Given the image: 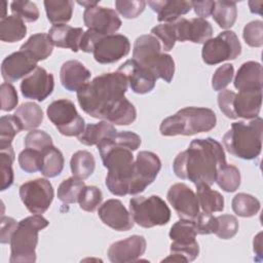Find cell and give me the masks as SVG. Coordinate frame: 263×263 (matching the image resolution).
<instances>
[{"instance_id":"8992f818","label":"cell","mask_w":263,"mask_h":263,"mask_svg":"<svg viewBox=\"0 0 263 263\" xmlns=\"http://www.w3.org/2000/svg\"><path fill=\"white\" fill-rule=\"evenodd\" d=\"M133 59L146 68L153 76L161 78L170 83L175 74V62L173 58L161 52L159 40L152 34L139 36L134 44Z\"/></svg>"},{"instance_id":"6f0895ef","label":"cell","mask_w":263,"mask_h":263,"mask_svg":"<svg viewBox=\"0 0 263 263\" xmlns=\"http://www.w3.org/2000/svg\"><path fill=\"white\" fill-rule=\"evenodd\" d=\"M262 5L263 1H249V7L250 11L252 13H257V14H262Z\"/></svg>"},{"instance_id":"ffe728a7","label":"cell","mask_w":263,"mask_h":263,"mask_svg":"<svg viewBox=\"0 0 263 263\" xmlns=\"http://www.w3.org/2000/svg\"><path fill=\"white\" fill-rule=\"evenodd\" d=\"M102 222L116 231H127L134 226V219L123 203L118 199L106 200L98 210Z\"/></svg>"},{"instance_id":"ac0fdd59","label":"cell","mask_w":263,"mask_h":263,"mask_svg":"<svg viewBox=\"0 0 263 263\" xmlns=\"http://www.w3.org/2000/svg\"><path fill=\"white\" fill-rule=\"evenodd\" d=\"M174 25L177 41L180 42L191 41L193 43H204L213 34L211 23L200 17L191 20L180 17L174 22Z\"/></svg>"},{"instance_id":"d6986e66","label":"cell","mask_w":263,"mask_h":263,"mask_svg":"<svg viewBox=\"0 0 263 263\" xmlns=\"http://www.w3.org/2000/svg\"><path fill=\"white\" fill-rule=\"evenodd\" d=\"M147 242L142 235H132L113 242L108 249V258L113 263L135 262L145 253Z\"/></svg>"},{"instance_id":"bcb514c9","label":"cell","mask_w":263,"mask_h":263,"mask_svg":"<svg viewBox=\"0 0 263 263\" xmlns=\"http://www.w3.org/2000/svg\"><path fill=\"white\" fill-rule=\"evenodd\" d=\"M217 218V230L215 234L222 239L232 238L238 231V221L232 215H221Z\"/></svg>"},{"instance_id":"d590c367","label":"cell","mask_w":263,"mask_h":263,"mask_svg":"<svg viewBox=\"0 0 263 263\" xmlns=\"http://www.w3.org/2000/svg\"><path fill=\"white\" fill-rule=\"evenodd\" d=\"M212 15L220 28H231L234 25L237 17L236 2L225 0L215 1Z\"/></svg>"},{"instance_id":"f35d334b","label":"cell","mask_w":263,"mask_h":263,"mask_svg":"<svg viewBox=\"0 0 263 263\" xmlns=\"http://www.w3.org/2000/svg\"><path fill=\"white\" fill-rule=\"evenodd\" d=\"M84 186L83 180L70 177L59 185L58 198L64 203H75L78 201V196Z\"/></svg>"},{"instance_id":"7bdbcfd3","label":"cell","mask_w":263,"mask_h":263,"mask_svg":"<svg viewBox=\"0 0 263 263\" xmlns=\"http://www.w3.org/2000/svg\"><path fill=\"white\" fill-rule=\"evenodd\" d=\"M10 10L13 15L18 16L24 22L33 23L39 18V10L35 3L31 1H12L10 3Z\"/></svg>"},{"instance_id":"52a82bcc","label":"cell","mask_w":263,"mask_h":263,"mask_svg":"<svg viewBox=\"0 0 263 263\" xmlns=\"http://www.w3.org/2000/svg\"><path fill=\"white\" fill-rule=\"evenodd\" d=\"M49 222L41 215H32L17 223L10 239V263H33L36 261L38 232Z\"/></svg>"},{"instance_id":"603a6c76","label":"cell","mask_w":263,"mask_h":263,"mask_svg":"<svg viewBox=\"0 0 263 263\" xmlns=\"http://www.w3.org/2000/svg\"><path fill=\"white\" fill-rule=\"evenodd\" d=\"M90 75V71L76 60L65 62L60 71L61 83L69 91H79L87 83Z\"/></svg>"},{"instance_id":"484cf974","label":"cell","mask_w":263,"mask_h":263,"mask_svg":"<svg viewBox=\"0 0 263 263\" xmlns=\"http://www.w3.org/2000/svg\"><path fill=\"white\" fill-rule=\"evenodd\" d=\"M148 5L157 13V21L173 23L181 15L188 13L192 8V1L178 0H155L148 1Z\"/></svg>"},{"instance_id":"6da1fadb","label":"cell","mask_w":263,"mask_h":263,"mask_svg":"<svg viewBox=\"0 0 263 263\" xmlns=\"http://www.w3.org/2000/svg\"><path fill=\"white\" fill-rule=\"evenodd\" d=\"M127 83L126 76L119 71L101 74L77 91L79 106L93 118L128 125L136 120L137 111L124 97Z\"/></svg>"},{"instance_id":"8d00e7d4","label":"cell","mask_w":263,"mask_h":263,"mask_svg":"<svg viewBox=\"0 0 263 263\" xmlns=\"http://www.w3.org/2000/svg\"><path fill=\"white\" fill-rule=\"evenodd\" d=\"M233 212L243 218L255 216L260 211V201L251 194L238 193L236 194L231 202Z\"/></svg>"},{"instance_id":"4fadbf2b","label":"cell","mask_w":263,"mask_h":263,"mask_svg":"<svg viewBox=\"0 0 263 263\" xmlns=\"http://www.w3.org/2000/svg\"><path fill=\"white\" fill-rule=\"evenodd\" d=\"M160 168L161 161L155 153L140 151L135 160L128 194L136 195L143 192L156 179Z\"/></svg>"},{"instance_id":"9c48e42d","label":"cell","mask_w":263,"mask_h":263,"mask_svg":"<svg viewBox=\"0 0 263 263\" xmlns=\"http://www.w3.org/2000/svg\"><path fill=\"white\" fill-rule=\"evenodd\" d=\"M129 213L134 222L144 228L165 225L171 219L170 208L164 200L157 195L130 198Z\"/></svg>"},{"instance_id":"83f0119b","label":"cell","mask_w":263,"mask_h":263,"mask_svg":"<svg viewBox=\"0 0 263 263\" xmlns=\"http://www.w3.org/2000/svg\"><path fill=\"white\" fill-rule=\"evenodd\" d=\"M116 133V128L111 123L103 120L98 123L87 124L84 130L78 136V140L86 146H98L100 143L112 139Z\"/></svg>"},{"instance_id":"5b68a950","label":"cell","mask_w":263,"mask_h":263,"mask_svg":"<svg viewBox=\"0 0 263 263\" xmlns=\"http://www.w3.org/2000/svg\"><path fill=\"white\" fill-rule=\"evenodd\" d=\"M263 119L256 117L249 123L233 122L231 128L224 135L223 144L226 150L241 159L257 158L262 148Z\"/></svg>"},{"instance_id":"ee69618b","label":"cell","mask_w":263,"mask_h":263,"mask_svg":"<svg viewBox=\"0 0 263 263\" xmlns=\"http://www.w3.org/2000/svg\"><path fill=\"white\" fill-rule=\"evenodd\" d=\"M151 33L157 39H160L162 41V48L165 51L172 50L173 47L175 46L177 37L174 22L157 25L151 29Z\"/></svg>"},{"instance_id":"60d3db41","label":"cell","mask_w":263,"mask_h":263,"mask_svg":"<svg viewBox=\"0 0 263 263\" xmlns=\"http://www.w3.org/2000/svg\"><path fill=\"white\" fill-rule=\"evenodd\" d=\"M0 172H1V191L8 189L13 183L12 163L14 152L12 146L0 149Z\"/></svg>"},{"instance_id":"7c38bea8","label":"cell","mask_w":263,"mask_h":263,"mask_svg":"<svg viewBox=\"0 0 263 263\" xmlns=\"http://www.w3.org/2000/svg\"><path fill=\"white\" fill-rule=\"evenodd\" d=\"M18 194L27 210L35 215L45 213L50 206L54 196L51 183L43 178L22 184Z\"/></svg>"},{"instance_id":"e575fe53","label":"cell","mask_w":263,"mask_h":263,"mask_svg":"<svg viewBox=\"0 0 263 263\" xmlns=\"http://www.w3.org/2000/svg\"><path fill=\"white\" fill-rule=\"evenodd\" d=\"M70 167L73 177L85 180L95 171L96 160L93 155L85 150H79L75 152L70 160Z\"/></svg>"},{"instance_id":"11a10c76","label":"cell","mask_w":263,"mask_h":263,"mask_svg":"<svg viewBox=\"0 0 263 263\" xmlns=\"http://www.w3.org/2000/svg\"><path fill=\"white\" fill-rule=\"evenodd\" d=\"M17 223L11 217H1L0 221V241L1 243H8L10 242L11 236L17 226Z\"/></svg>"},{"instance_id":"836d02e7","label":"cell","mask_w":263,"mask_h":263,"mask_svg":"<svg viewBox=\"0 0 263 263\" xmlns=\"http://www.w3.org/2000/svg\"><path fill=\"white\" fill-rule=\"evenodd\" d=\"M73 5V1L70 0L44 1V7L48 21L53 25H63L68 23L72 17Z\"/></svg>"},{"instance_id":"680465c9","label":"cell","mask_w":263,"mask_h":263,"mask_svg":"<svg viewBox=\"0 0 263 263\" xmlns=\"http://www.w3.org/2000/svg\"><path fill=\"white\" fill-rule=\"evenodd\" d=\"M261 235H262V232H259L256 237L254 238V252L259 256L261 257L262 256V240H261Z\"/></svg>"},{"instance_id":"d4e9b609","label":"cell","mask_w":263,"mask_h":263,"mask_svg":"<svg viewBox=\"0 0 263 263\" xmlns=\"http://www.w3.org/2000/svg\"><path fill=\"white\" fill-rule=\"evenodd\" d=\"M83 34L84 31L81 28H73L66 24L53 25L48 31V36L54 46L70 48L74 52L80 50Z\"/></svg>"},{"instance_id":"e0dca14e","label":"cell","mask_w":263,"mask_h":263,"mask_svg":"<svg viewBox=\"0 0 263 263\" xmlns=\"http://www.w3.org/2000/svg\"><path fill=\"white\" fill-rule=\"evenodd\" d=\"M53 87L54 80L52 74L48 73L42 67H37L21 82L22 95L27 99L36 100L38 102H42L49 97Z\"/></svg>"},{"instance_id":"44dd1931","label":"cell","mask_w":263,"mask_h":263,"mask_svg":"<svg viewBox=\"0 0 263 263\" xmlns=\"http://www.w3.org/2000/svg\"><path fill=\"white\" fill-rule=\"evenodd\" d=\"M37 68V62L27 52L18 50L7 55L1 64L2 78L7 82H14L25 78Z\"/></svg>"},{"instance_id":"4316f807","label":"cell","mask_w":263,"mask_h":263,"mask_svg":"<svg viewBox=\"0 0 263 263\" xmlns=\"http://www.w3.org/2000/svg\"><path fill=\"white\" fill-rule=\"evenodd\" d=\"M234 87L239 91L262 90V66L258 62L243 63L234 78Z\"/></svg>"},{"instance_id":"5bb4252c","label":"cell","mask_w":263,"mask_h":263,"mask_svg":"<svg viewBox=\"0 0 263 263\" xmlns=\"http://www.w3.org/2000/svg\"><path fill=\"white\" fill-rule=\"evenodd\" d=\"M130 43L126 36L121 34L101 35L95 43L92 53L100 64H113L128 54Z\"/></svg>"},{"instance_id":"2e32d148","label":"cell","mask_w":263,"mask_h":263,"mask_svg":"<svg viewBox=\"0 0 263 263\" xmlns=\"http://www.w3.org/2000/svg\"><path fill=\"white\" fill-rule=\"evenodd\" d=\"M166 198L180 219L193 220L199 214L197 196L184 183H176L171 186Z\"/></svg>"},{"instance_id":"8fae6325","label":"cell","mask_w":263,"mask_h":263,"mask_svg":"<svg viewBox=\"0 0 263 263\" xmlns=\"http://www.w3.org/2000/svg\"><path fill=\"white\" fill-rule=\"evenodd\" d=\"M241 52V44L233 31H224L203 43L201 57L208 65H216L236 59Z\"/></svg>"},{"instance_id":"b9f144b4","label":"cell","mask_w":263,"mask_h":263,"mask_svg":"<svg viewBox=\"0 0 263 263\" xmlns=\"http://www.w3.org/2000/svg\"><path fill=\"white\" fill-rule=\"evenodd\" d=\"M103 195L100 188L96 186H84L78 196V203L81 210L93 212L102 202Z\"/></svg>"},{"instance_id":"d6a6232c","label":"cell","mask_w":263,"mask_h":263,"mask_svg":"<svg viewBox=\"0 0 263 263\" xmlns=\"http://www.w3.org/2000/svg\"><path fill=\"white\" fill-rule=\"evenodd\" d=\"M41 165L39 172L46 178L59 176L64 168L63 153L53 145L41 152Z\"/></svg>"},{"instance_id":"4dcf8cb0","label":"cell","mask_w":263,"mask_h":263,"mask_svg":"<svg viewBox=\"0 0 263 263\" xmlns=\"http://www.w3.org/2000/svg\"><path fill=\"white\" fill-rule=\"evenodd\" d=\"M20 121L23 129L33 130L37 128L43 120V111L34 102L23 103L13 114Z\"/></svg>"},{"instance_id":"816d5d0a","label":"cell","mask_w":263,"mask_h":263,"mask_svg":"<svg viewBox=\"0 0 263 263\" xmlns=\"http://www.w3.org/2000/svg\"><path fill=\"white\" fill-rule=\"evenodd\" d=\"M193 221L197 234H211L215 233L217 230V218L210 213L202 211L193 219Z\"/></svg>"},{"instance_id":"681fc988","label":"cell","mask_w":263,"mask_h":263,"mask_svg":"<svg viewBox=\"0 0 263 263\" xmlns=\"http://www.w3.org/2000/svg\"><path fill=\"white\" fill-rule=\"evenodd\" d=\"M147 2L143 0H132V1H123L117 0L115 1L116 10L125 18H136L139 16L145 9Z\"/></svg>"},{"instance_id":"ba28073f","label":"cell","mask_w":263,"mask_h":263,"mask_svg":"<svg viewBox=\"0 0 263 263\" xmlns=\"http://www.w3.org/2000/svg\"><path fill=\"white\" fill-rule=\"evenodd\" d=\"M196 228L193 220L180 219L170 230L168 236L172 239L171 255L161 262H191L199 254V246L195 239Z\"/></svg>"},{"instance_id":"7dc6e473","label":"cell","mask_w":263,"mask_h":263,"mask_svg":"<svg viewBox=\"0 0 263 263\" xmlns=\"http://www.w3.org/2000/svg\"><path fill=\"white\" fill-rule=\"evenodd\" d=\"M41 152L34 149L26 148L18 154V164L26 173H36L40 170L41 165Z\"/></svg>"},{"instance_id":"f546056e","label":"cell","mask_w":263,"mask_h":263,"mask_svg":"<svg viewBox=\"0 0 263 263\" xmlns=\"http://www.w3.org/2000/svg\"><path fill=\"white\" fill-rule=\"evenodd\" d=\"M195 186L198 203L203 212L212 214L224 210V197L220 192L213 190L204 183H198Z\"/></svg>"},{"instance_id":"7a4b0ae2","label":"cell","mask_w":263,"mask_h":263,"mask_svg":"<svg viewBox=\"0 0 263 263\" xmlns=\"http://www.w3.org/2000/svg\"><path fill=\"white\" fill-rule=\"evenodd\" d=\"M226 164L222 145L213 138H205L193 140L186 150L180 152L173 162V170L180 179L211 186L218 171Z\"/></svg>"},{"instance_id":"f6af8a7d","label":"cell","mask_w":263,"mask_h":263,"mask_svg":"<svg viewBox=\"0 0 263 263\" xmlns=\"http://www.w3.org/2000/svg\"><path fill=\"white\" fill-rule=\"evenodd\" d=\"M24 144L26 148L34 149L39 152H42L53 145L51 137L44 130L40 129H33L29 132L25 137Z\"/></svg>"},{"instance_id":"cb8c5ba5","label":"cell","mask_w":263,"mask_h":263,"mask_svg":"<svg viewBox=\"0 0 263 263\" xmlns=\"http://www.w3.org/2000/svg\"><path fill=\"white\" fill-rule=\"evenodd\" d=\"M262 105V90H246L235 93L233 112L236 118L254 119L258 117Z\"/></svg>"},{"instance_id":"ab89813d","label":"cell","mask_w":263,"mask_h":263,"mask_svg":"<svg viewBox=\"0 0 263 263\" xmlns=\"http://www.w3.org/2000/svg\"><path fill=\"white\" fill-rule=\"evenodd\" d=\"M23 129L14 115H3L0 118V149L11 146L14 136Z\"/></svg>"},{"instance_id":"f1b7e54d","label":"cell","mask_w":263,"mask_h":263,"mask_svg":"<svg viewBox=\"0 0 263 263\" xmlns=\"http://www.w3.org/2000/svg\"><path fill=\"white\" fill-rule=\"evenodd\" d=\"M53 44L45 33H37L32 36L21 46L20 50L27 52L36 62L46 60L52 52Z\"/></svg>"},{"instance_id":"1f68e13d","label":"cell","mask_w":263,"mask_h":263,"mask_svg":"<svg viewBox=\"0 0 263 263\" xmlns=\"http://www.w3.org/2000/svg\"><path fill=\"white\" fill-rule=\"evenodd\" d=\"M27 27L25 22L16 15H7L0 21V39L3 42H17L25 38Z\"/></svg>"},{"instance_id":"91938a15","label":"cell","mask_w":263,"mask_h":263,"mask_svg":"<svg viewBox=\"0 0 263 263\" xmlns=\"http://www.w3.org/2000/svg\"><path fill=\"white\" fill-rule=\"evenodd\" d=\"M77 3H78L79 5H81V6H83L84 8H88V7L98 5V4H99V1H78Z\"/></svg>"},{"instance_id":"9f6ffc18","label":"cell","mask_w":263,"mask_h":263,"mask_svg":"<svg viewBox=\"0 0 263 263\" xmlns=\"http://www.w3.org/2000/svg\"><path fill=\"white\" fill-rule=\"evenodd\" d=\"M215 1H192V8L200 18L209 17L214 9Z\"/></svg>"},{"instance_id":"f907efd6","label":"cell","mask_w":263,"mask_h":263,"mask_svg":"<svg viewBox=\"0 0 263 263\" xmlns=\"http://www.w3.org/2000/svg\"><path fill=\"white\" fill-rule=\"evenodd\" d=\"M234 68L231 64H224L220 66L212 77V87L216 91L223 90L232 80Z\"/></svg>"},{"instance_id":"3957f363","label":"cell","mask_w":263,"mask_h":263,"mask_svg":"<svg viewBox=\"0 0 263 263\" xmlns=\"http://www.w3.org/2000/svg\"><path fill=\"white\" fill-rule=\"evenodd\" d=\"M97 147L103 164L108 170L105 183L109 191L117 196L128 194L135 164L133 150L113 138L100 143Z\"/></svg>"},{"instance_id":"30bf717a","label":"cell","mask_w":263,"mask_h":263,"mask_svg":"<svg viewBox=\"0 0 263 263\" xmlns=\"http://www.w3.org/2000/svg\"><path fill=\"white\" fill-rule=\"evenodd\" d=\"M48 119L66 137H78L85 128L84 119L79 115L74 103L68 99L53 101L46 109Z\"/></svg>"},{"instance_id":"7402d4cb","label":"cell","mask_w":263,"mask_h":263,"mask_svg":"<svg viewBox=\"0 0 263 263\" xmlns=\"http://www.w3.org/2000/svg\"><path fill=\"white\" fill-rule=\"evenodd\" d=\"M117 71L126 76L132 90L139 95L150 92L154 88L157 80L151 72L137 63L134 59L124 62Z\"/></svg>"},{"instance_id":"f5cc1de1","label":"cell","mask_w":263,"mask_h":263,"mask_svg":"<svg viewBox=\"0 0 263 263\" xmlns=\"http://www.w3.org/2000/svg\"><path fill=\"white\" fill-rule=\"evenodd\" d=\"M0 97H1V110L2 111H11L13 110L17 103V92L13 85L10 83L4 82L0 87Z\"/></svg>"},{"instance_id":"9a60e30c","label":"cell","mask_w":263,"mask_h":263,"mask_svg":"<svg viewBox=\"0 0 263 263\" xmlns=\"http://www.w3.org/2000/svg\"><path fill=\"white\" fill-rule=\"evenodd\" d=\"M83 22L88 30L100 35H111L119 30L122 23L114 9L95 5L85 8Z\"/></svg>"},{"instance_id":"c3c4849f","label":"cell","mask_w":263,"mask_h":263,"mask_svg":"<svg viewBox=\"0 0 263 263\" xmlns=\"http://www.w3.org/2000/svg\"><path fill=\"white\" fill-rule=\"evenodd\" d=\"M242 37L248 45L252 47H261L263 45L262 21H253L247 24L242 31Z\"/></svg>"},{"instance_id":"277c9868","label":"cell","mask_w":263,"mask_h":263,"mask_svg":"<svg viewBox=\"0 0 263 263\" xmlns=\"http://www.w3.org/2000/svg\"><path fill=\"white\" fill-rule=\"evenodd\" d=\"M213 110L203 107H186L162 120L159 130L162 136H193L210 132L216 126Z\"/></svg>"},{"instance_id":"74e56055","label":"cell","mask_w":263,"mask_h":263,"mask_svg":"<svg viewBox=\"0 0 263 263\" xmlns=\"http://www.w3.org/2000/svg\"><path fill=\"white\" fill-rule=\"evenodd\" d=\"M215 182L222 190L226 192H234L240 185L239 170L234 165L226 164L218 171Z\"/></svg>"},{"instance_id":"db71d44e","label":"cell","mask_w":263,"mask_h":263,"mask_svg":"<svg viewBox=\"0 0 263 263\" xmlns=\"http://www.w3.org/2000/svg\"><path fill=\"white\" fill-rule=\"evenodd\" d=\"M234 96H235V92L230 89H223L218 95L219 108L222 111V113L230 119H236L233 112Z\"/></svg>"},{"instance_id":"94428289","label":"cell","mask_w":263,"mask_h":263,"mask_svg":"<svg viewBox=\"0 0 263 263\" xmlns=\"http://www.w3.org/2000/svg\"><path fill=\"white\" fill-rule=\"evenodd\" d=\"M6 5H7V3H6L5 1H3V2H2V10H3V13L1 14V20L7 16V15L5 14V12H6Z\"/></svg>"}]
</instances>
